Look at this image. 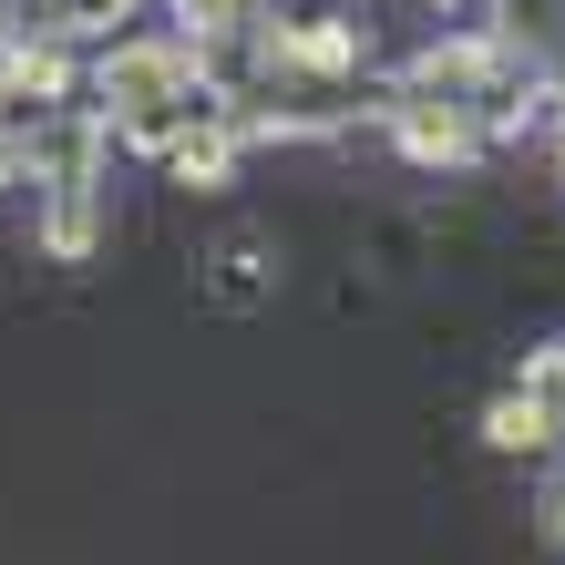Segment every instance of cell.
Returning <instances> with one entry per match:
<instances>
[{
    "instance_id": "cell-1",
    "label": "cell",
    "mask_w": 565,
    "mask_h": 565,
    "mask_svg": "<svg viewBox=\"0 0 565 565\" xmlns=\"http://www.w3.org/2000/svg\"><path fill=\"white\" fill-rule=\"evenodd\" d=\"M483 443H493V452H535V443H555V431H545V412H535V402H493Z\"/></svg>"
},
{
    "instance_id": "cell-2",
    "label": "cell",
    "mask_w": 565,
    "mask_h": 565,
    "mask_svg": "<svg viewBox=\"0 0 565 565\" xmlns=\"http://www.w3.org/2000/svg\"><path fill=\"white\" fill-rule=\"evenodd\" d=\"M257 0H185V21H206V31H226V21H247Z\"/></svg>"
}]
</instances>
